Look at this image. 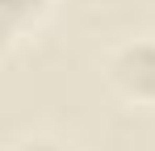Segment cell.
I'll list each match as a JSON object with an SVG mask.
<instances>
[{
    "mask_svg": "<svg viewBox=\"0 0 155 151\" xmlns=\"http://www.w3.org/2000/svg\"><path fill=\"white\" fill-rule=\"evenodd\" d=\"M8 151H76L67 139H54V134H25V139H17Z\"/></svg>",
    "mask_w": 155,
    "mask_h": 151,
    "instance_id": "cell-3",
    "label": "cell"
},
{
    "mask_svg": "<svg viewBox=\"0 0 155 151\" xmlns=\"http://www.w3.org/2000/svg\"><path fill=\"white\" fill-rule=\"evenodd\" d=\"M51 4L54 0H4V34H8V42L29 38L51 17Z\"/></svg>",
    "mask_w": 155,
    "mask_h": 151,
    "instance_id": "cell-2",
    "label": "cell"
},
{
    "mask_svg": "<svg viewBox=\"0 0 155 151\" xmlns=\"http://www.w3.org/2000/svg\"><path fill=\"white\" fill-rule=\"evenodd\" d=\"M105 84L130 109L155 113V34L126 38L105 55Z\"/></svg>",
    "mask_w": 155,
    "mask_h": 151,
    "instance_id": "cell-1",
    "label": "cell"
}]
</instances>
